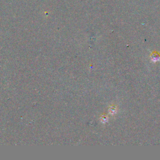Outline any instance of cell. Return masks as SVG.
Here are the masks:
<instances>
[{"mask_svg":"<svg viewBox=\"0 0 160 160\" xmlns=\"http://www.w3.org/2000/svg\"><path fill=\"white\" fill-rule=\"evenodd\" d=\"M160 59V56L159 54L156 53V52H154V54H151V59L152 61L156 62L157 61H159V59Z\"/></svg>","mask_w":160,"mask_h":160,"instance_id":"1","label":"cell"}]
</instances>
